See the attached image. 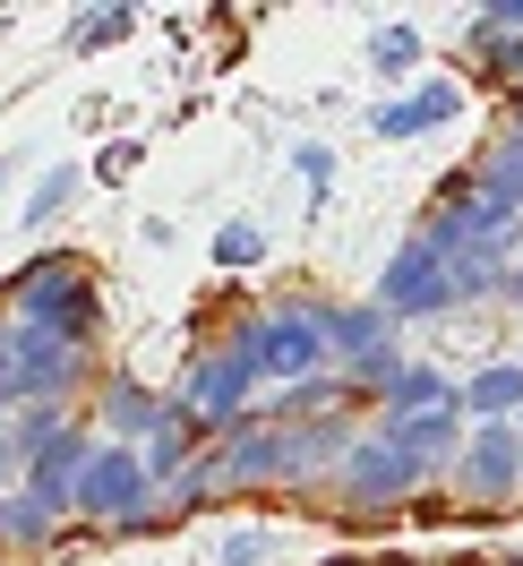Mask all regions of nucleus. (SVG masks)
<instances>
[]
</instances>
